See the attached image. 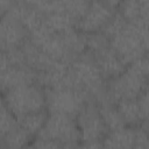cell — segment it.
Segmentation results:
<instances>
[{
  "mask_svg": "<svg viewBox=\"0 0 149 149\" xmlns=\"http://www.w3.org/2000/svg\"><path fill=\"white\" fill-rule=\"evenodd\" d=\"M148 55L126 66V69L106 83L108 101L115 104L123 99H136L147 91L148 85Z\"/></svg>",
  "mask_w": 149,
  "mask_h": 149,
  "instance_id": "6da1fadb",
  "label": "cell"
},
{
  "mask_svg": "<svg viewBox=\"0 0 149 149\" xmlns=\"http://www.w3.org/2000/svg\"><path fill=\"white\" fill-rule=\"evenodd\" d=\"M111 48L126 65L148 55V27L127 22L109 38Z\"/></svg>",
  "mask_w": 149,
  "mask_h": 149,
  "instance_id": "7a4b0ae2",
  "label": "cell"
},
{
  "mask_svg": "<svg viewBox=\"0 0 149 149\" xmlns=\"http://www.w3.org/2000/svg\"><path fill=\"white\" fill-rule=\"evenodd\" d=\"M16 119L34 112L47 109L45 88L38 83L17 86L5 92L1 97Z\"/></svg>",
  "mask_w": 149,
  "mask_h": 149,
  "instance_id": "3957f363",
  "label": "cell"
},
{
  "mask_svg": "<svg viewBox=\"0 0 149 149\" xmlns=\"http://www.w3.org/2000/svg\"><path fill=\"white\" fill-rule=\"evenodd\" d=\"M36 137L76 147L80 142L74 116L61 113H48L44 126Z\"/></svg>",
  "mask_w": 149,
  "mask_h": 149,
  "instance_id": "277c9868",
  "label": "cell"
},
{
  "mask_svg": "<svg viewBox=\"0 0 149 149\" xmlns=\"http://www.w3.org/2000/svg\"><path fill=\"white\" fill-rule=\"evenodd\" d=\"M48 113H61L76 116L86 101L91 100L84 92L72 87L45 90Z\"/></svg>",
  "mask_w": 149,
  "mask_h": 149,
  "instance_id": "5b68a950",
  "label": "cell"
},
{
  "mask_svg": "<svg viewBox=\"0 0 149 149\" xmlns=\"http://www.w3.org/2000/svg\"><path fill=\"white\" fill-rule=\"evenodd\" d=\"M79 130L80 142L101 141L107 133L106 126L95 101L88 100L74 116Z\"/></svg>",
  "mask_w": 149,
  "mask_h": 149,
  "instance_id": "8992f818",
  "label": "cell"
},
{
  "mask_svg": "<svg viewBox=\"0 0 149 149\" xmlns=\"http://www.w3.org/2000/svg\"><path fill=\"white\" fill-rule=\"evenodd\" d=\"M119 1H90L87 9L76 23L83 34L101 31L116 10Z\"/></svg>",
  "mask_w": 149,
  "mask_h": 149,
  "instance_id": "52a82bcc",
  "label": "cell"
},
{
  "mask_svg": "<svg viewBox=\"0 0 149 149\" xmlns=\"http://www.w3.org/2000/svg\"><path fill=\"white\" fill-rule=\"evenodd\" d=\"M28 38V30L8 8L0 16V50L3 52L20 48Z\"/></svg>",
  "mask_w": 149,
  "mask_h": 149,
  "instance_id": "ba28073f",
  "label": "cell"
},
{
  "mask_svg": "<svg viewBox=\"0 0 149 149\" xmlns=\"http://www.w3.org/2000/svg\"><path fill=\"white\" fill-rule=\"evenodd\" d=\"M115 107L127 126L139 127L142 123H146L148 116V90L136 99L116 101Z\"/></svg>",
  "mask_w": 149,
  "mask_h": 149,
  "instance_id": "9c48e42d",
  "label": "cell"
},
{
  "mask_svg": "<svg viewBox=\"0 0 149 149\" xmlns=\"http://www.w3.org/2000/svg\"><path fill=\"white\" fill-rule=\"evenodd\" d=\"M37 83V72L27 65H10L0 74V93L21 85Z\"/></svg>",
  "mask_w": 149,
  "mask_h": 149,
  "instance_id": "30bf717a",
  "label": "cell"
},
{
  "mask_svg": "<svg viewBox=\"0 0 149 149\" xmlns=\"http://www.w3.org/2000/svg\"><path fill=\"white\" fill-rule=\"evenodd\" d=\"M91 55L105 80L116 77L127 66L123 61L118 56V54L111 48V45H107Z\"/></svg>",
  "mask_w": 149,
  "mask_h": 149,
  "instance_id": "8fae6325",
  "label": "cell"
},
{
  "mask_svg": "<svg viewBox=\"0 0 149 149\" xmlns=\"http://www.w3.org/2000/svg\"><path fill=\"white\" fill-rule=\"evenodd\" d=\"M122 17L133 24L148 27L149 1L148 0H128L119 2L116 7Z\"/></svg>",
  "mask_w": 149,
  "mask_h": 149,
  "instance_id": "7c38bea8",
  "label": "cell"
},
{
  "mask_svg": "<svg viewBox=\"0 0 149 149\" xmlns=\"http://www.w3.org/2000/svg\"><path fill=\"white\" fill-rule=\"evenodd\" d=\"M136 128L133 126H123L121 128L108 130L101 139L104 149H133Z\"/></svg>",
  "mask_w": 149,
  "mask_h": 149,
  "instance_id": "4fadbf2b",
  "label": "cell"
},
{
  "mask_svg": "<svg viewBox=\"0 0 149 149\" xmlns=\"http://www.w3.org/2000/svg\"><path fill=\"white\" fill-rule=\"evenodd\" d=\"M0 139L5 149H22L33 142L34 136L17 123Z\"/></svg>",
  "mask_w": 149,
  "mask_h": 149,
  "instance_id": "5bb4252c",
  "label": "cell"
},
{
  "mask_svg": "<svg viewBox=\"0 0 149 149\" xmlns=\"http://www.w3.org/2000/svg\"><path fill=\"white\" fill-rule=\"evenodd\" d=\"M99 107V112L101 114V118L104 120V123L106 126L107 132L108 130H114L118 128H121L123 126H127L121 118L120 113L118 112L115 104L111 101H102L100 104H97Z\"/></svg>",
  "mask_w": 149,
  "mask_h": 149,
  "instance_id": "9a60e30c",
  "label": "cell"
},
{
  "mask_svg": "<svg viewBox=\"0 0 149 149\" xmlns=\"http://www.w3.org/2000/svg\"><path fill=\"white\" fill-rule=\"evenodd\" d=\"M48 116V111H40V112H34V113H29L26 114L21 118L17 119V123L24 128L29 134H31L33 136H36L38 134V132L42 129V127L44 126V122L47 120Z\"/></svg>",
  "mask_w": 149,
  "mask_h": 149,
  "instance_id": "2e32d148",
  "label": "cell"
},
{
  "mask_svg": "<svg viewBox=\"0 0 149 149\" xmlns=\"http://www.w3.org/2000/svg\"><path fill=\"white\" fill-rule=\"evenodd\" d=\"M16 125H17V119L7 107L3 99L0 97V137L7 134Z\"/></svg>",
  "mask_w": 149,
  "mask_h": 149,
  "instance_id": "e0dca14e",
  "label": "cell"
},
{
  "mask_svg": "<svg viewBox=\"0 0 149 149\" xmlns=\"http://www.w3.org/2000/svg\"><path fill=\"white\" fill-rule=\"evenodd\" d=\"M133 149H148V133L147 122L142 123L136 128V136L134 141Z\"/></svg>",
  "mask_w": 149,
  "mask_h": 149,
  "instance_id": "ac0fdd59",
  "label": "cell"
},
{
  "mask_svg": "<svg viewBox=\"0 0 149 149\" xmlns=\"http://www.w3.org/2000/svg\"><path fill=\"white\" fill-rule=\"evenodd\" d=\"M74 149H104L101 141H88V142H79Z\"/></svg>",
  "mask_w": 149,
  "mask_h": 149,
  "instance_id": "d6986e66",
  "label": "cell"
},
{
  "mask_svg": "<svg viewBox=\"0 0 149 149\" xmlns=\"http://www.w3.org/2000/svg\"><path fill=\"white\" fill-rule=\"evenodd\" d=\"M10 5H12L10 1H9V2H8V1H0V16L9 8Z\"/></svg>",
  "mask_w": 149,
  "mask_h": 149,
  "instance_id": "ffe728a7",
  "label": "cell"
},
{
  "mask_svg": "<svg viewBox=\"0 0 149 149\" xmlns=\"http://www.w3.org/2000/svg\"><path fill=\"white\" fill-rule=\"evenodd\" d=\"M22 149H31V147H30V144H29V146H27V147H24V148H22Z\"/></svg>",
  "mask_w": 149,
  "mask_h": 149,
  "instance_id": "44dd1931",
  "label": "cell"
}]
</instances>
